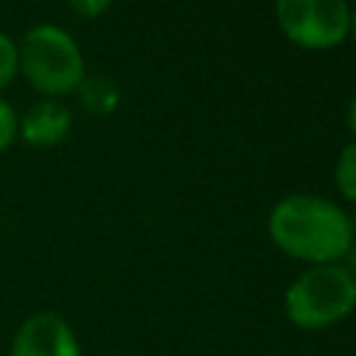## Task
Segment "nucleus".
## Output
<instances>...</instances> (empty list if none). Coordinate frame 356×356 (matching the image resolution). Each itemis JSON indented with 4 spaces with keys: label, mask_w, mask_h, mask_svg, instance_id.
Masks as SVG:
<instances>
[{
    "label": "nucleus",
    "mask_w": 356,
    "mask_h": 356,
    "mask_svg": "<svg viewBox=\"0 0 356 356\" xmlns=\"http://www.w3.org/2000/svg\"><path fill=\"white\" fill-rule=\"evenodd\" d=\"M267 231L275 248L298 261L339 264L353 245L350 217L323 195H286L267 217Z\"/></svg>",
    "instance_id": "nucleus-1"
},
{
    "label": "nucleus",
    "mask_w": 356,
    "mask_h": 356,
    "mask_svg": "<svg viewBox=\"0 0 356 356\" xmlns=\"http://www.w3.org/2000/svg\"><path fill=\"white\" fill-rule=\"evenodd\" d=\"M334 181H337L339 195L356 203V139H353L350 145H345L342 153L337 156V164H334Z\"/></svg>",
    "instance_id": "nucleus-8"
},
{
    "label": "nucleus",
    "mask_w": 356,
    "mask_h": 356,
    "mask_svg": "<svg viewBox=\"0 0 356 356\" xmlns=\"http://www.w3.org/2000/svg\"><path fill=\"white\" fill-rule=\"evenodd\" d=\"M19 75V64H17V42L0 31V95L14 83V78Z\"/></svg>",
    "instance_id": "nucleus-9"
},
{
    "label": "nucleus",
    "mask_w": 356,
    "mask_h": 356,
    "mask_svg": "<svg viewBox=\"0 0 356 356\" xmlns=\"http://www.w3.org/2000/svg\"><path fill=\"white\" fill-rule=\"evenodd\" d=\"M17 120H19L17 108L0 95V156L17 142Z\"/></svg>",
    "instance_id": "nucleus-10"
},
{
    "label": "nucleus",
    "mask_w": 356,
    "mask_h": 356,
    "mask_svg": "<svg viewBox=\"0 0 356 356\" xmlns=\"http://www.w3.org/2000/svg\"><path fill=\"white\" fill-rule=\"evenodd\" d=\"M356 309V281L342 264H312L284 292L289 323L303 331H323Z\"/></svg>",
    "instance_id": "nucleus-3"
},
{
    "label": "nucleus",
    "mask_w": 356,
    "mask_h": 356,
    "mask_svg": "<svg viewBox=\"0 0 356 356\" xmlns=\"http://www.w3.org/2000/svg\"><path fill=\"white\" fill-rule=\"evenodd\" d=\"M72 131V111L64 100L39 97L17 120V139L31 147H56Z\"/></svg>",
    "instance_id": "nucleus-6"
},
{
    "label": "nucleus",
    "mask_w": 356,
    "mask_h": 356,
    "mask_svg": "<svg viewBox=\"0 0 356 356\" xmlns=\"http://www.w3.org/2000/svg\"><path fill=\"white\" fill-rule=\"evenodd\" d=\"M350 225H353V236H356V214L350 217Z\"/></svg>",
    "instance_id": "nucleus-14"
},
{
    "label": "nucleus",
    "mask_w": 356,
    "mask_h": 356,
    "mask_svg": "<svg viewBox=\"0 0 356 356\" xmlns=\"http://www.w3.org/2000/svg\"><path fill=\"white\" fill-rule=\"evenodd\" d=\"M348 125H350V131L356 134V95H353L350 103H348Z\"/></svg>",
    "instance_id": "nucleus-12"
},
{
    "label": "nucleus",
    "mask_w": 356,
    "mask_h": 356,
    "mask_svg": "<svg viewBox=\"0 0 356 356\" xmlns=\"http://www.w3.org/2000/svg\"><path fill=\"white\" fill-rule=\"evenodd\" d=\"M111 3L114 0H67L70 11L78 14V17H83V19H95V17L106 14L111 8Z\"/></svg>",
    "instance_id": "nucleus-11"
},
{
    "label": "nucleus",
    "mask_w": 356,
    "mask_h": 356,
    "mask_svg": "<svg viewBox=\"0 0 356 356\" xmlns=\"http://www.w3.org/2000/svg\"><path fill=\"white\" fill-rule=\"evenodd\" d=\"M275 19L289 42L309 50H328L345 42L348 0H275Z\"/></svg>",
    "instance_id": "nucleus-4"
},
{
    "label": "nucleus",
    "mask_w": 356,
    "mask_h": 356,
    "mask_svg": "<svg viewBox=\"0 0 356 356\" xmlns=\"http://www.w3.org/2000/svg\"><path fill=\"white\" fill-rule=\"evenodd\" d=\"M8 356H83L72 325L56 312H33L14 331Z\"/></svg>",
    "instance_id": "nucleus-5"
},
{
    "label": "nucleus",
    "mask_w": 356,
    "mask_h": 356,
    "mask_svg": "<svg viewBox=\"0 0 356 356\" xmlns=\"http://www.w3.org/2000/svg\"><path fill=\"white\" fill-rule=\"evenodd\" d=\"M75 95H78L81 108L92 117H108L120 106V89L106 75H86L81 86L75 89Z\"/></svg>",
    "instance_id": "nucleus-7"
},
{
    "label": "nucleus",
    "mask_w": 356,
    "mask_h": 356,
    "mask_svg": "<svg viewBox=\"0 0 356 356\" xmlns=\"http://www.w3.org/2000/svg\"><path fill=\"white\" fill-rule=\"evenodd\" d=\"M348 36H353V42H356V6H350V19H348Z\"/></svg>",
    "instance_id": "nucleus-13"
},
{
    "label": "nucleus",
    "mask_w": 356,
    "mask_h": 356,
    "mask_svg": "<svg viewBox=\"0 0 356 356\" xmlns=\"http://www.w3.org/2000/svg\"><path fill=\"white\" fill-rule=\"evenodd\" d=\"M19 75L42 97L61 100L86 78V61L75 36L56 22H36L17 42Z\"/></svg>",
    "instance_id": "nucleus-2"
}]
</instances>
